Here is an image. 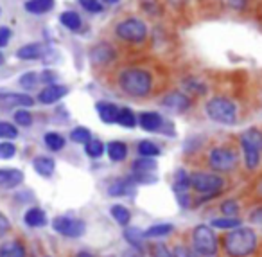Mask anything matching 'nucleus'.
Returning <instances> with one entry per match:
<instances>
[{"label": "nucleus", "mask_w": 262, "mask_h": 257, "mask_svg": "<svg viewBox=\"0 0 262 257\" xmlns=\"http://www.w3.org/2000/svg\"><path fill=\"white\" fill-rule=\"evenodd\" d=\"M239 141L246 142V144L253 146V148H257L262 151V131L257 130V128H250V130L243 131V135H241Z\"/></svg>", "instance_id": "obj_27"}, {"label": "nucleus", "mask_w": 262, "mask_h": 257, "mask_svg": "<svg viewBox=\"0 0 262 257\" xmlns=\"http://www.w3.org/2000/svg\"><path fill=\"white\" fill-rule=\"evenodd\" d=\"M135 187V182L133 178H117L110 184L108 187V194L110 196H126L129 194L131 189Z\"/></svg>", "instance_id": "obj_17"}, {"label": "nucleus", "mask_w": 262, "mask_h": 257, "mask_svg": "<svg viewBox=\"0 0 262 257\" xmlns=\"http://www.w3.org/2000/svg\"><path fill=\"white\" fill-rule=\"evenodd\" d=\"M15 123L18 124V126H31L33 124V113L27 112V108H20L15 112Z\"/></svg>", "instance_id": "obj_38"}, {"label": "nucleus", "mask_w": 262, "mask_h": 257, "mask_svg": "<svg viewBox=\"0 0 262 257\" xmlns=\"http://www.w3.org/2000/svg\"><path fill=\"white\" fill-rule=\"evenodd\" d=\"M90 58H92V63H95V65H106V63H110L112 60H115V51H113L112 45L99 44L90 51Z\"/></svg>", "instance_id": "obj_11"}, {"label": "nucleus", "mask_w": 262, "mask_h": 257, "mask_svg": "<svg viewBox=\"0 0 262 257\" xmlns=\"http://www.w3.org/2000/svg\"><path fill=\"white\" fill-rule=\"evenodd\" d=\"M115 33L120 40L129 42V44H142L147 36V27L139 18H126L117 24Z\"/></svg>", "instance_id": "obj_6"}, {"label": "nucleus", "mask_w": 262, "mask_h": 257, "mask_svg": "<svg viewBox=\"0 0 262 257\" xmlns=\"http://www.w3.org/2000/svg\"><path fill=\"white\" fill-rule=\"evenodd\" d=\"M117 123L120 124V126H124V128H135L137 124H139V117L135 115V112L131 108H120V112H119V121Z\"/></svg>", "instance_id": "obj_28"}, {"label": "nucleus", "mask_w": 262, "mask_h": 257, "mask_svg": "<svg viewBox=\"0 0 262 257\" xmlns=\"http://www.w3.org/2000/svg\"><path fill=\"white\" fill-rule=\"evenodd\" d=\"M162 124H164V119L157 112H142L139 115V126L146 131H158Z\"/></svg>", "instance_id": "obj_15"}, {"label": "nucleus", "mask_w": 262, "mask_h": 257, "mask_svg": "<svg viewBox=\"0 0 262 257\" xmlns=\"http://www.w3.org/2000/svg\"><path fill=\"white\" fill-rule=\"evenodd\" d=\"M43 142L51 151H61V149L65 148V139L59 133H56V131H51V133L45 135Z\"/></svg>", "instance_id": "obj_31"}, {"label": "nucleus", "mask_w": 262, "mask_h": 257, "mask_svg": "<svg viewBox=\"0 0 262 257\" xmlns=\"http://www.w3.org/2000/svg\"><path fill=\"white\" fill-rule=\"evenodd\" d=\"M81 6H83L84 11L88 13H101L102 11V4L101 0H79Z\"/></svg>", "instance_id": "obj_43"}, {"label": "nucleus", "mask_w": 262, "mask_h": 257, "mask_svg": "<svg viewBox=\"0 0 262 257\" xmlns=\"http://www.w3.org/2000/svg\"><path fill=\"white\" fill-rule=\"evenodd\" d=\"M171 232H172V225L160 223V225H153V227H149L144 234H146V238H162V235H169Z\"/></svg>", "instance_id": "obj_34"}, {"label": "nucleus", "mask_w": 262, "mask_h": 257, "mask_svg": "<svg viewBox=\"0 0 262 257\" xmlns=\"http://www.w3.org/2000/svg\"><path fill=\"white\" fill-rule=\"evenodd\" d=\"M124 238H126V241L129 243L133 248L142 250V246H144L142 239L146 238V234H142V230H139L137 227H126V230H124Z\"/></svg>", "instance_id": "obj_26"}, {"label": "nucleus", "mask_w": 262, "mask_h": 257, "mask_svg": "<svg viewBox=\"0 0 262 257\" xmlns=\"http://www.w3.org/2000/svg\"><path fill=\"white\" fill-rule=\"evenodd\" d=\"M54 6V0H29L26 2V11L33 13V15H43V13L51 11Z\"/></svg>", "instance_id": "obj_24"}, {"label": "nucleus", "mask_w": 262, "mask_h": 257, "mask_svg": "<svg viewBox=\"0 0 262 257\" xmlns=\"http://www.w3.org/2000/svg\"><path fill=\"white\" fill-rule=\"evenodd\" d=\"M33 167L40 176L49 178V176H52V173H54L56 162H54V159H51V156L41 155V156H36V159H34Z\"/></svg>", "instance_id": "obj_18"}, {"label": "nucleus", "mask_w": 262, "mask_h": 257, "mask_svg": "<svg viewBox=\"0 0 262 257\" xmlns=\"http://www.w3.org/2000/svg\"><path fill=\"white\" fill-rule=\"evenodd\" d=\"M208 119L217 124L233 126L237 123V105L228 97H212L205 106Z\"/></svg>", "instance_id": "obj_3"}, {"label": "nucleus", "mask_w": 262, "mask_h": 257, "mask_svg": "<svg viewBox=\"0 0 262 257\" xmlns=\"http://www.w3.org/2000/svg\"><path fill=\"white\" fill-rule=\"evenodd\" d=\"M122 257H144V255H142V250L131 248V250H127V252H124Z\"/></svg>", "instance_id": "obj_50"}, {"label": "nucleus", "mask_w": 262, "mask_h": 257, "mask_svg": "<svg viewBox=\"0 0 262 257\" xmlns=\"http://www.w3.org/2000/svg\"><path fill=\"white\" fill-rule=\"evenodd\" d=\"M9 40H11V29L9 27H0V49L6 47V45L9 44Z\"/></svg>", "instance_id": "obj_46"}, {"label": "nucleus", "mask_w": 262, "mask_h": 257, "mask_svg": "<svg viewBox=\"0 0 262 257\" xmlns=\"http://www.w3.org/2000/svg\"><path fill=\"white\" fill-rule=\"evenodd\" d=\"M95 110H97V113H99V117H101L102 123L112 124V123H117V121H119L120 108L113 105V103L101 101V103H97V105H95Z\"/></svg>", "instance_id": "obj_14"}, {"label": "nucleus", "mask_w": 262, "mask_h": 257, "mask_svg": "<svg viewBox=\"0 0 262 257\" xmlns=\"http://www.w3.org/2000/svg\"><path fill=\"white\" fill-rule=\"evenodd\" d=\"M52 228H54L58 234L65 235V238H79L86 230V225L84 221L77 220V218L70 216H58L52 221Z\"/></svg>", "instance_id": "obj_8"}, {"label": "nucleus", "mask_w": 262, "mask_h": 257, "mask_svg": "<svg viewBox=\"0 0 262 257\" xmlns=\"http://www.w3.org/2000/svg\"><path fill=\"white\" fill-rule=\"evenodd\" d=\"M237 162H239L237 153L226 146H219L208 153V164L217 173H230L237 167Z\"/></svg>", "instance_id": "obj_7"}, {"label": "nucleus", "mask_w": 262, "mask_h": 257, "mask_svg": "<svg viewBox=\"0 0 262 257\" xmlns=\"http://www.w3.org/2000/svg\"><path fill=\"white\" fill-rule=\"evenodd\" d=\"M0 101L6 103V105H18V106H33L34 105V99L27 94H11V92H2L0 94Z\"/></svg>", "instance_id": "obj_19"}, {"label": "nucleus", "mask_w": 262, "mask_h": 257, "mask_svg": "<svg viewBox=\"0 0 262 257\" xmlns=\"http://www.w3.org/2000/svg\"><path fill=\"white\" fill-rule=\"evenodd\" d=\"M223 246L230 257H248L257 248V234L251 228L241 225L225 235Z\"/></svg>", "instance_id": "obj_1"}, {"label": "nucleus", "mask_w": 262, "mask_h": 257, "mask_svg": "<svg viewBox=\"0 0 262 257\" xmlns=\"http://www.w3.org/2000/svg\"><path fill=\"white\" fill-rule=\"evenodd\" d=\"M9 228H11V225H9V220L6 218L4 212H0V239H2L6 234H8Z\"/></svg>", "instance_id": "obj_47"}, {"label": "nucleus", "mask_w": 262, "mask_h": 257, "mask_svg": "<svg viewBox=\"0 0 262 257\" xmlns=\"http://www.w3.org/2000/svg\"><path fill=\"white\" fill-rule=\"evenodd\" d=\"M172 257H196V253L190 248H187V246L176 245L174 248H172Z\"/></svg>", "instance_id": "obj_44"}, {"label": "nucleus", "mask_w": 262, "mask_h": 257, "mask_svg": "<svg viewBox=\"0 0 262 257\" xmlns=\"http://www.w3.org/2000/svg\"><path fill=\"white\" fill-rule=\"evenodd\" d=\"M131 169L135 174H149L151 171L157 169V160L151 159V156H140L133 162Z\"/></svg>", "instance_id": "obj_23"}, {"label": "nucleus", "mask_w": 262, "mask_h": 257, "mask_svg": "<svg viewBox=\"0 0 262 257\" xmlns=\"http://www.w3.org/2000/svg\"><path fill=\"white\" fill-rule=\"evenodd\" d=\"M257 192H258V194L262 196V180H260V184L257 185Z\"/></svg>", "instance_id": "obj_53"}, {"label": "nucleus", "mask_w": 262, "mask_h": 257, "mask_svg": "<svg viewBox=\"0 0 262 257\" xmlns=\"http://www.w3.org/2000/svg\"><path fill=\"white\" fill-rule=\"evenodd\" d=\"M67 94H69V88H67L65 85L52 83V85H47V87L38 94V101H40L41 105H54L59 99L65 97Z\"/></svg>", "instance_id": "obj_9"}, {"label": "nucleus", "mask_w": 262, "mask_h": 257, "mask_svg": "<svg viewBox=\"0 0 262 257\" xmlns=\"http://www.w3.org/2000/svg\"><path fill=\"white\" fill-rule=\"evenodd\" d=\"M76 257H94V255H92V253H88V252H79Z\"/></svg>", "instance_id": "obj_52"}, {"label": "nucleus", "mask_w": 262, "mask_h": 257, "mask_svg": "<svg viewBox=\"0 0 262 257\" xmlns=\"http://www.w3.org/2000/svg\"><path fill=\"white\" fill-rule=\"evenodd\" d=\"M84 151H86V155L90 159H101V155L104 153V144L99 139H90L84 144Z\"/></svg>", "instance_id": "obj_33"}, {"label": "nucleus", "mask_w": 262, "mask_h": 257, "mask_svg": "<svg viewBox=\"0 0 262 257\" xmlns=\"http://www.w3.org/2000/svg\"><path fill=\"white\" fill-rule=\"evenodd\" d=\"M243 225V221L239 220V218H217V220L212 221V227L214 228H221V230H233V228L241 227Z\"/></svg>", "instance_id": "obj_32"}, {"label": "nucleus", "mask_w": 262, "mask_h": 257, "mask_svg": "<svg viewBox=\"0 0 262 257\" xmlns=\"http://www.w3.org/2000/svg\"><path fill=\"white\" fill-rule=\"evenodd\" d=\"M250 220L253 221V223H258V225H262V207H258V209H255L253 212H251Z\"/></svg>", "instance_id": "obj_49"}, {"label": "nucleus", "mask_w": 262, "mask_h": 257, "mask_svg": "<svg viewBox=\"0 0 262 257\" xmlns=\"http://www.w3.org/2000/svg\"><path fill=\"white\" fill-rule=\"evenodd\" d=\"M119 87L131 97H146L153 88V76L139 67L124 69L119 76Z\"/></svg>", "instance_id": "obj_2"}, {"label": "nucleus", "mask_w": 262, "mask_h": 257, "mask_svg": "<svg viewBox=\"0 0 262 257\" xmlns=\"http://www.w3.org/2000/svg\"><path fill=\"white\" fill-rule=\"evenodd\" d=\"M241 148H243V156H244V164H246V167L250 171L257 169L258 164H260V155L262 151L257 148H253V146L246 144V142H241Z\"/></svg>", "instance_id": "obj_16"}, {"label": "nucleus", "mask_w": 262, "mask_h": 257, "mask_svg": "<svg viewBox=\"0 0 262 257\" xmlns=\"http://www.w3.org/2000/svg\"><path fill=\"white\" fill-rule=\"evenodd\" d=\"M192 246L198 255L214 257L217 253L219 245L212 227H208V225H198L192 232Z\"/></svg>", "instance_id": "obj_5"}, {"label": "nucleus", "mask_w": 262, "mask_h": 257, "mask_svg": "<svg viewBox=\"0 0 262 257\" xmlns=\"http://www.w3.org/2000/svg\"><path fill=\"white\" fill-rule=\"evenodd\" d=\"M106 4H117V2H119V0H104Z\"/></svg>", "instance_id": "obj_54"}, {"label": "nucleus", "mask_w": 262, "mask_h": 257, "mask_svg": "<svg viewBox=\"0 0 262 257\" xmlns=\"http://www.w3.org/2000/svg\"><path fill=\"white\" fill-rule=\"evenodd\" d=\"M92 139V133L88 128L84 126H77L72 130V133H70V141L77 142V144H86L88 141Z\"/></svg>", "instance_id": "obj_35"}, {"label": "nucleus", "mask_w": 262, "mask_h": 257, "mask_svg": "<svg viewBox=\"0 0 262 257\" xmlns=\"http://www.w3.org/2000/svg\"><path fill=\"white\" fill-rule=\"evenodd\" d=\"M18 137V130L8 121H0V139H16Z\"/></svg>", "instance_id": "obj_39"}, {"label": "nucleus", "mask_w": 262, "mask_h": 257, "mask_svg": "<svg viewBox=\"0 0 262 257\" xmlns=\"http://www.w3.org/2000/svg\"><path fill=\"white\" fill-rule=\"evenodd\" d=\"M106 153L112 162H122L127 156V146L122 141H112L106 148Z\"/></svg>", "instance_id": "obj_21"}, {"label": "nucleus", "mask_w": 262, "mask_h": 257, "mask_svg": "<svg viewBox=\"0 0 262 257\" xmlns=\"http://www.w3.org/2000/svg\"><path fill=\"white\" fill-rule=\"evenodd\" d=\"M16 155V146L9 141L0 142V159L2 160H9Z\"/></svg>", "instance_id": "obj_41"}, {"label": "nucleus", "mask_w": 262, "mask_h": 257, "mask_svg": "<svg viewBox=\"0 0 262 257\" xmlns=\"http://www.w3.org/2000/svg\"><path fill=\"white\" fill-rule=\"evenodd\" d=\"M228 4L232 6L233 9H243L246 6V0H228Z\"/></svg>", "instance_id": "obj_51"}, {"label": "nucleus", "mask_w": 262, "mask_h": 257, "mask_svg": "<svg viewBox=\"0 0 262 257\" xmlns=\"http://www.w3.org/2000/svg\"><path fill=\"white\" fill-rule=\"evenodd\" d=\"M0 65H4V54L0 52Z\"/></svg>", "instance_id": "obj_55"}, {"label": "nucleus", "mask_w": 262, "mask_h": 257, "mask_svg": "<svg viewBox=\"0 0 262 257\" xmlns=\"http://www.w3.org/2000/svg\"><path fill=\"white\" fill-rule=\"evenodd\" d=\"M110 212H112L113 220H115L119 225H122V227L129 225L131 212H129V209H126L124 205H113L112 209H110Z\"/></svg>", "instance_id": "obj_30"}, {"label": "nucleus", "mask_w": 262, "mask_h": 257, "mask_svg": "<svg viewBox=\"0 0 262 257\" xmlns=\"http://www.w3.org/2000/svg\"><path fill=\"white\" fill-rule=\"evenodd\" d=\"M0 257H26V246L20 241H6L0 245Z\"/></svg>", "instance_id": "obj_20"}, {"label": "nucleus", "mask_w": 262, "mask_h": 257, "mask_svg": "<svg viewBox=\"0 0 262 257\" xmlns=\"http://www.w3.org/2000/svg\"><path fill=\"white\" fill-rule=\"evenodd\" d=\"M185 88L189 92H194L196 95H203V94H207V85L205 83H200L198 80H187L185 81Z\"/></svg>", "instance_id": "obj_42"}, {"label": "nucleus", "mask_w": 262, "mask_h": 257, "mask_svg": "<svg viewBox=\"0 0 262 257\" xmlns=\"http://www.w3.org/2000/svg\"><path fill=\"white\" fill-rule=\"evenodd\" d=\"M153 257H172V252L165 245H155L153 246Z\"/></svg>", "instance_id": "obj_45"}, {"label": "nucleus", "mask_w": 262, "mask_h": 257, "mask_svg": "<svg viewBox=\"0 0 262 257\" xmlns=\"http://www.w3.org/2000/svg\"><path fill=\"white\" fill-rule=\"evenodd\" d=\"M24 221H26L27 227L38 228V227H43V225L47 223V216H45V212L41 209H38V207H33V209H29L26 212V216H24Z\"/></svg>", "instance_id": "obj_22"}, {"label": "nucleus", "mask_w": 262, "mask_h": 257, "mask_svg": "<svg viewBox=\"0 0 262 257\" xmlns=\"http://www.w3.org/2000/svg\"><path fill=\"white\" fill-rule=\"evenodd\" d=\"M190 185L194 187V191L200 194L212 198V196L219 194L225 187V180L223 176L215 173H207V171H196L190 174Z\"/></svg>", "instance_id": "obj_4"}, {"label": "nucleus", "mask_w": 262, "mask_h": 257, "mask_svg": "<svg viewBox=\"0 0 262 257\" xmlns=\"http://www.w3.org/2000/svg\"><path fill=\"white\" fill-rule=\"evenodd\" d=\"M45 54H47V45L38 44V42H34V44H27L16 51V58L24 60V62H27V60H29V62H33V60H40V58H43Z\"/></svg>", "instance_id": "obj_10"}, {"label": "nucleus", "mask_w": 262, "mask_h": 257, "mask_svg": "<svg viewBox=\"0 0 262 257\" xmlns=\"http://www.w3.org/2000/svg\"><path fill=\"white\" fill-rule=\"evenodd\" d=\"M164 106L174 112H185L190 106V99L183 95L182 92H171L164 97Z\"/></svg>", "instance_id": "obj_13"}, {"label": "nucleus", "mask_w": 262, "mask_h": 257, "mask_svg": "<svg viewBox=\"0 0 262 257\" xmlns=\"http://www.w3.org/2000/svg\"><path fill=\"white\" fill-rule=\"evenodd\" d=\"M139 153H140V156H157L158 153H160V148H158L155 142H151V141H140L139 142Z\"/></svg>", "instance_id": "obj_36"}, {"label": "nucleus", "mask_w": 262, "mask_h": 257, "mask_svg": "<svg viewBox=\"0 0 262 257\" xmlns=\"http://www.w3.org/2000/svg\"><path fill=\"white\" fill-rule=\"evenodd\" d=\"M40 81H41V83H45V85L56 83V72H52V70H45V72H41Z\"/></svg>", "instance_id": "obj_48"}, {"label": "nucleus", "mask_w": 262, "mask_h": 257, "mask_svg": "<svg viewBox=\"0 0 262 257\" xmlns=\"http://www.w3.org/2000/svg\"><path fill=\"white\" fill-rule=\"evenodd\" d=\"M22 182H24V173L20 169H6V167H0V187L13 189V187H18Z\"/></svg>", "instance_id": "obj_12"}, {"label": "nucleus", "mask_w": 262, "mask_h": 257, "mask_svg": "<svg viewBox=\"0 0 262 257\" xmlns=\"http://www.w3.org/2000/svg\"><path fill=\"white\" fill-rule=\"evenodd\" d=\"M59 20H61V24L67 27V29H70V31H79L81 29V16L77 15L76 11H65V13H61Z\"/></svg>", "instance_id": "obj_29"}, {"label": "nucleus", "mask_w": 262, "mask_h": 257, "mask_svg": "<svg viewBox=\"0 0 262 257\" xmlns=\"http://www.w3.org/2000/svg\"><path fill=\"white\" fill-rule=\"evenodd\" d=\"M221 212H223V216L235 218L237 214H239V203H237V200H226V202H223Z\"/></svg>", "instance_id": "obj_40"}, {"label": "nucleus", "mask_w": 262, "mask_h": 257, "mask_svg": "<svg viewBox=\"0 0 262 257\" xmlns=\"http://www.w3.org/2000/svg\"><path fill=\"white\" fill-rule=\"evenodd\" d=\"M38 81H40V76H38L36 72H26L22 77H20L18 83L24 90H33V88L38 85Z\"/></svg>", "instance_id": "obj_37"}, {"label": "nucleus", "mask_w": 262, "mask_h": 257, "mask_svg": "<svg viewBox=\"0 0 262 257\" xmlns=\"http://www.w3.org/2000/svg\"><path fill=\"white\" fill-rule=\"evenodd\" d=\"M189 187H192V185H190V174L183 169L176 171L174 184H172V189H174L176 194H185V192L189 191Z\"/></svg>", "instance_id": "obj_25"}]
</instances>
